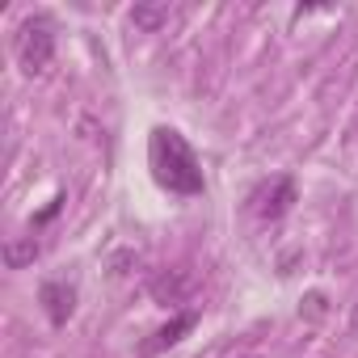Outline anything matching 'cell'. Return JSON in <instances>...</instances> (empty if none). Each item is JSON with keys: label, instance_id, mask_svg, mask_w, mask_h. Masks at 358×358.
<instances>
[{"label": "cell", "instance_id": "cell-1", "mask_svg": "<svg viewBox=\"0 0 358 358\" xmlns=\"http://www.w3.org/2000/svg\"><path fill=\"white\" fill-rule=\"evenodd\" d=\"M148 169L156 177V186L177 194V199H194L207 190L203 182V160L190 148V139L177 127H152L148 135Z\"/></svg>", "mask_w": 358, "mask_h": 358}, {"label": "cell", "instance_id": "cell-2", "mask_svg": "<svg viewBox=\"0 0 358 358\" xmlns=\"http://www.w3.org/2000/svg\"><path fill=\"white\" fill-rule=\"evenodd\" d=\"M13 59L26 76H43L55 59V22L47 13H30L13 34Z\"/></svg>", "mask_w": 358, "mask_h": 358}, {"label": "cell", "instance_id": "cell-3", "mask_svg": "<svg viewBox=\"0 0 358 358\" xmlns=\"http://www.w3.org/2000/svg\"><path fill=\"white\" fill-rule=\"evenodd\" d=\"M291 207H295V182H291V177H270V182H262V186L249 194V211H253L262 224L282 220Z\"/></svg>", "mask_w": 358, "mask_h": 358}, {"label": "cell", "instance_id": "cell-4", "mask_svg": "<svg viewBox=\"0 0 358 358\" xmlns=\"http://www.w3.org/2000/svg\"><path fill=\"white\" fill-rule=\"evenodd\" d=\"M38 303H43L47 320L59 329V324H68L72 312H76V287H72L68 278H47V282L38 287Z\"/></svg>", "mask_w": 358, "mask_h": 358}, {"label": "cell", "instance_id": "cell-5", "mask_svg": "<svg viewBox=\"0 0 358 358\" xmlns=\"http://www.w3.org/2000/svg\"><path fill=\"white\" fill-rule=\"evenodd\" d=\"M148 291H152V299L156 303H182L190 291H194V278L186 274V270H156L152 274V282H148Z\"/></svg>", "mask_w": 358, "mask_h": 358}, {"label": "cell", "instance_id": "cell-6", "mask_svg": "<svg viewBox=\"0 0 358 358\" xmlns=\"http://www.w3.org/2000/svg\"><path fill=\"white\" fill-rule=\"evenodd\" d=\"M199 324V312L190 308V312H177V316H169V324H160L148 341H143V354H160V350H169V345H177L190 329Z\"/></svg>", "mask_w": 358, "mask_h": 358}, {"label": "cell", "instance_id": "cell-7", "mask_svg": "<svg viewBox=\"0 0 358 358\" xmlns=\"http://www.w3.org/2000/svg\"><path fill=\"white\" fill-rule=\"evenodd\" d=\"M169 17H173L169 5H135L131 9V26L135 30H148V34H156L160 26H169Z\"/></svg>", "mask_w": 358, "mask_h": 358}, {"label": "cell", "instance_id": "cell-8", "mask_svg": "<svg viewBox=\"0 0 358 358\" xmlns=\"http://www.w3.org/2000/svg\"><path fill=\"white\" fill-rule=\"evenodd\" d=\"M34 257H38V241H34V236L9 241V245H5V266H9V270H26Z\"/></svg>", "mask_w": 358, "mask_h": 358}, {"label": "cell", "instance_id": "cell-9", "mask_svg": "<svg viewBox=\"0 0 358 358\" xmlns=\"http://www.w3.org/2000/svg\"><path fill=\"white\" fill-rule=\"evenodd\" d=\"M350 329L358 333V303H354V312H350Z\"/></svg>", "mask_w": 358, "mask_h": 358}, {"label": "cell", "instance_id": "cell-10", "mask_svg": "<svg viewBox=\"0 0 358 358\" xmlns=\"http://www.w3.org/2000/svg\"><path fill=\"white\" fill-rule=\"evenodd\" d=\"M253 358H257V354H253Z\"/></svg>", "mask_w": 358, "mask_h": 358}]
</instances>
